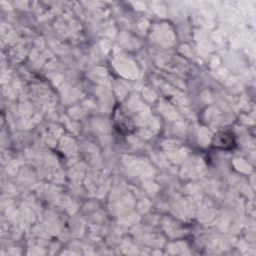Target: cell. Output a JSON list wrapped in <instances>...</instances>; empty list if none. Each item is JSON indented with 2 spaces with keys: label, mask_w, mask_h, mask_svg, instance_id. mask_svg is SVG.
Masks as SVG:
<instances>
[{
  "label": "cell",
  "mask_w": 256,
  "mask_h": 256,
  "mask_svg": "<svg viewBox=\"0 0 256 256\" xmlns=\"http://www.w3.org/2000/svg\"><path fill=\"white\" fill-rule=\"evenodd\" d=\"M235 139L234 135L231 132L228 131H223L217 133L212 141V145L216 148H221V149H230L234 146Z\"/></svg>",
  "instance_id": "obj_1"
}]
</instances>
